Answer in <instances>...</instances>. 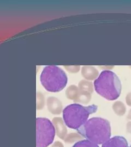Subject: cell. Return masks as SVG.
<instances>
[{
  "label": "cell",
  "instance_id": "ba28073f",
  "mask_svg": "<svg viewBox=\"0 0 131 147\" xmlns=\"http://www.w3.org/2000/svg\"><path fill=\"white\" fill-rule=\"evenodd\" d=\"M102 147H128V145L125 137L116 136L104 143Z\"/></svg>",
  "mask_w": 131,
  "mask_h": 147
},
{
  "label": "cell",
  "instance_id": "30bf717a",
  "mask_svg": "<svg viewBox=\"0 0 131 147\" xmlns=\"http://www.w3.org/2000/svg\"><path fill=\"white\" fill-rule=\"evenodd\" d=\"M80 90L78 87L75 85L69 86L66 90V97L69 100H75L78 98Z\"/></svg>",
  "mask_w": 131,
  "mask_h": 147
},
{
  "label": "cell",
  "instance_id": "ac0fdd59",
  "mask_svg": "<svg viewBox=\"0 0 131 147\" xmlns=\"http://www.w3.org/2000/svg\"><path fill=\"white\" fill-rule=\"evenodd\" d=\"M126 101L127 105L131 106V92L127 95L126 97Z\"/></svg>",
  "mask_w": 131,
  "mask_h": 147
},
{
  "label": "cell",
  "instance_id": "9a60e30c",
  "mask_svg": "<svg viewBox=\"0 0 131 147\" xmlns=\"http://www.w3.org/2000/svg\"><path fill=\"white\" fill-rule=\"evenodd\" d=\"M72 147H99V146L97 144L85 140L75 143Z\"/></svg>",
  "mask_w": 131,
  "mask_h": 147
},
{
  "label": "cell",
  "instance_id": "7402d4cb",
  "mask_svg": "<svg viewBox=\"0 0 131 147\" xmlns=\"http://www.w3.org/2000/svg\"></svg>",
  "mask_w": 131,
  "mask_h": 147
},
{
  "label": "cell",
  "instance_id": "3957f363",
  "mask_svg": "<svg viewBox=\"0 0 131 147\" xmlns=\"http://www.w3.org/2000/svg\"><path fill=\"white\" fill-rule=\"evenodd\" d=\"M97 110L98 106L96 105L84 106L79 104H71L63 110V121L69 128L77 130L88 121L90 115Z\"/></svg>",
  "mask_w": 131,
  "mask_h": 147
},
{
  "label": "cell",
  "instance_id": "2e32d148",
  "mask_svg": "<svg viewBox=\"0 0 131 147\" xmlns=\"http://www.w3.org/2000/svg\"><path fill=\"white\" fill-rule=\"evenodd\" d=\"M45 104L44 96L41 92L37 93V110H40L43 109Z\"/></svg>",
  "mask_w": 131,
  "mask_h": 147
},
{
  "label": "cell",
  "instance_id": "4fadbf2b",
  "mask_svg": "<svg viewBox=\"0 0 131 147\" xmlns=\"http://www.w3.org/2000/svg\"><path fill=\"white\" fill-rule=\"evenodd\" d=\"M78 86L79 89L81 91L89 92L91 94L94 92L93 84L91 82L82 80L79 83Z\"/></svg>",
  "mask_w": 131,
  "mask_h": 147
},
{
  "label": "cell",
  "instance_id": "8992f818",
  "mask_svg": "<svg viewBox=\"0 0 131 147\" xmlns=\"http://www.w3.org/2000/svg\"><path fill=\"white\" fill-rule=\"evenodd\" d=\"M48 110L53 115H60L62 111V104L60 100L58 98L50 96L49 97L47 100Z\"/></svg>",
  "mask_w": 131,
  "mask_h": 147
},
{
  "label": "cell",
  "instance_id": "8fae6325",
  "mask_svg": "<svg viewBox=\"0 0 131 147\" xmlns=\"http://www.w3.org/2000/svg\"><path fill=\"white\" fill-rule=\"evenodd\" d=\"M91 94L89 92L80 90L78 98L74 101L75 102L81 103L83 104H87L89 103L91 99Z\"/></svg>",
  "mask_w": 131,
  "mask_h": 147
},
{
  "label": "cell",
  "instance_id": "5b68a950",
  "mask_svg": "<svg viewBox=\"0 0 131 147\" xmlns=\"http://www.w3.org/2000/svg\"><path fill=\"white\" fill-rule=\"evenodd\" d=\"M56 130L53 123L45 118L36 119V147H48L54 140Z\"/></svg>",
  "mask_w": 131,
  "mask_h": 147
},
{
  "label": "cell",
  "instance_id": "7c38bea8",
  "mask_svg": "<svg viewBox=\"0 0 131 147\" xmlns=\"http://www.w3.org/2000/svg\"><path fill=\"white\" fill-rule=\"evenodd\" d=\"M113 110L117 116H122L126 113V106L121 101H116L113 105Z\"/></svg>",
  "mask_w": 131,
  "mask_h": 147
},
{
  "label": "cell",
  "instance_id": "d6986e66",
  "mask_svg": "<svg viewBox=\"0 0 131 147\" xmlns=\"http://www.w3.org/2000/svg\"><path fill=\"white\" fill-rule=\"evenodd\" d=\"M51 147H64L63 144L60 141H56Z\"/></svg>",
  "mask_w": 131,
  "mask_h": 147
},
{
  "label": "cell",
  "instance_id": "5bb4252c",
  "mask_svg": "<svg viewBox=\"0 0 131 147\" xmlns=\"http://www.w3.org/2000/svg\"><path fill=\"white\" fill-rule=\"evenodd\" d=\"M83 136L77 133H70L67 134L65 137L63 141L67 143H73L74 142H78L81 141Z\"/></svg>",
  "mask_w": 131,
  "mask_h": 147
},
{
  "label": "cell",
  "instance_id": "e0dca14e",
  "mask_svg": "<svg viewBox=\"0 0 131 147\" xmlns=\"http://www.w3.org/2000/svg\"><path fill=\"white\" fill-rule=\"evenodd\" d=\"M69 72L71 73H77L80 70L79 66H66L64 67Z\"/></svg>",
  "mask_w": 131,
  "mask_h": 147
},
{
  "label": "cell",
  "instance_id": "6da1fadb",
  "mask_svg": "<svg viewBox=\"0 0 131 147\" xmlns=\"http://www.w3.org/2000/svg\"><path fill=\"white\" fill-rule=\"evenodd\" d=\"M77 130L87 140L97 144L107 142L111 135L109 121L100 117L90 119Z\"/></svg>",
  "mask_w": 131,
  "mask_h": 147
},
{
  "label": "cell",
  "instance_id": "9c48e42d",
  "mask_svg": "<svg viewBox=\"0 0 131 147\" xmlns=\"http://www.w3.org/2000/svg\"><path fill=\"white\" fill-rule=\"evenodd\" d=\"M81 74L85 79L93 80L97 77L98 71L92 67L84 66L81 69Z\"/></svg>",
  "mask_w": 131,
  "mask_h": 147
},
{
  "label": "cell",
  "instance_id": "44dd1931",
  "mask_svg": "<svg viewBox=\"0 0 131 147\" xmlns=\"http://www.w3.org/2000/svg\"><path fill=\"white\" fill-rule=\"evenodd\" d=\"M127 118H128V119L131 120V109L130 110V111H129L128 115V116H127Z\"/></svg>",
  "mask_w": 131,
  "mask_h": 147
},
{
  "label": "cell",
  "instance_id": "ffe728a7",
  "mask_svg": "<svg viewBox=\"0 0 131 147\" xmlns=\"http://www.w3.org/2000/svg\"><path fill=\"white\" fill-rule=\"evenodd\" d=\"M127 131L129 133H131V121H130L127 124Z\"/></svg>",
  "mask_w": 131,
  "mask_h": 147
},
{
  "label": "cell",
  "instance_id": "7a4b0ae2",
  "mask_svg": "<svg viewBox=\"0 0 131 147\" xmlns=\"http://www.w3.org/2000/svg\"><path fill=\"white\" fill-rule=\"evenodd\" d=\"M96 92L105 99L116 100L121 94L122 85L118 76L109 70L103 71L94 81Z\"/></svg>",
  "mask_w": 131,
  "mask_h": 147
},
{
  "label": "cell",
  "instance_id": "277c9868",
  "mask_svg": "<svg viewBox=\"0 0 131 147\" xmlns=\"http://www.w3.org/2000/svg\"><path fill=\"white\" fill-rule=\"evenodd\" d=\"M40 81L43 87L49 92H59L64 88L68 82L65 72L56 66H47L42 71Z\"/></svg>",
  "mask_w": 131,
  "mask_h": 147
},
{
  "label": "cell",
  "instance_id": "52a82bcc",
  "mask_svg": "<svg viewBox=\"0 0 131 147\" xmlns=\"http://www.w3.org/2000/svg\"><path fill=\"white\" fill-rule=\"evenodd\" d=\"M52 123L55 126L57 136L63 140L67 135V129L64 121L60 117H55L52 119Z\"/></svg>",
  "mask_w": 131,
  "mask_h": 147
}]
</instances>
